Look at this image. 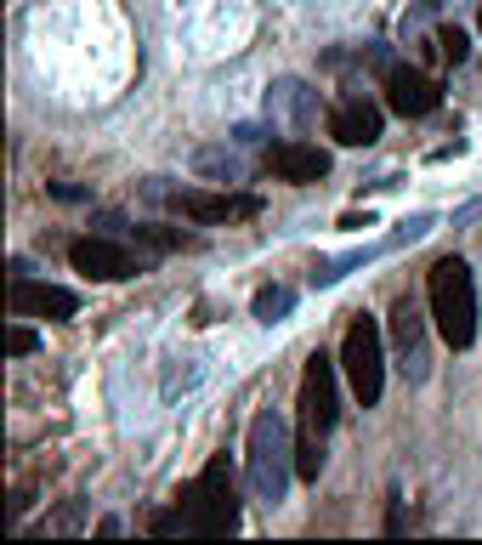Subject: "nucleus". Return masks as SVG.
<instances>
[{
    "label": "nucleus",
    "mask_w": 482,
    "mask_h": 545,
    "mask_svg": "<svg viewBox=\"0 0 482 545\" xmlns=\"http://www.w3.org/2000/svg\"><path fill=\"white\" fill-rule=\"evenodd\" d=\"M267 171L278 182H295V188H312V182H324L329 176V154L318 142H273L267 148Z\"/></svg>",
    "instance_id": "423d86ee"
},
{
    "label": "nucleus",
    "mask_w": 482,
    "mask_h": 545,
    "mask_svg": "<svg viewBox=\"0 0 482 545\" xmlns=\"http://www.w3.org/2000/svg\"><path fill=\"white\" fill-rule=\"evenodd\" d=\"M69 262H74V273L103 279V284L131 279V273H137V262H131L120 245H108V239H74V245H69Z\"/></svg>",
    "instance_id": "9d476101"
},
{
    "label": "nucleus",
    "mask_w": 482,
    "mask_h": 545,
    "mask_svg": "<svg viewBox=\"0 0 482 545\" xmlns=\"http://www.w3.org/2000/svg\"><path fill=\"white\" fill-rule=\"evenodd\" d=\"M6 352H12V358H29V352H35V330H29V324H12V335H6Z\"/></svg>",
    "instance_id": "f3484780"
},
{
    "label": "nucleus",
    "mask_w": 482,
    "mask_h": 545,
    "mask_svg": "<svg viewBox=\"0 0 482 545\" xmlns=\"http://www.w3.org/2000/svg\"><path fill=\"white\" fill-rule=\"evenodd\" d=\"M290 438H284V421H278L273 409L250 421V489L256 500L278 506L284 500V483H290Z\"/></svg>",
    "instance_id": "20e7f679"
},
{
    "label": "nucleus",
    "mask_w": 482,
    "mask_h": 545,
    "mask_svg": "<svg viewBox=\"0 0 482 545\" xmlns=\"http://www.w3.org/2000/svg\"><path fill=\"white\" fill-rule=\"evenodd\" d=\"M477 23H482V12H477Z\"/></svg>",
    "instance_id": "a211bd4d"
},
{
    "label": "nucleus",
    "mask_w": 482,
    "mask_h": 545,
    "mask_svg": "<svg viewBox=\"0 0 482 545\" xmlns=\"http://www.w3.org/2000/svg\"><path fill=\"white\" fill-rule=\"evenodd\" d=\"M137 239H148V245H159V250H188L193 245L188 233H171V228H137Z\"/></svg>",
    "instance_id": "dca6fc26"
},
{
    "label": "nucleus",
    "mask_w": 482,
    "mask_h": 545,
    "mask_svg": "<svg viewBox=\"0 0 482 545\" xmlns=\"http://www.w3.org/2000/svg\"><path fill=\"white\" fill-rule=\"evenodd\" d=\"M329 426H335V364L324 352H312L307 370H301V432L324 438Z\"/></svg>",
    "instance_id": "39448f33"
},
{
    "label": "nucleus",
    "mask_w": 482,
    "mask_h": 545,
    "mask_svg": "<svg viewBox=\"0 0 482 545\" xmlns=\"http://www.w3.org/2000/svg\"><path fill=\"white\" fill-rule=\"evenodd\" d=\"M12 313L18 318H74L80 296L57 290V284H35V279H12Z\"/></svg>",
    "instance_id": "1a4fd4ad"
},
{
    "label": "nucleus",
    "mask_w": 482,
    "mask_h": 545,
    "mask_svg": "<svg viewBox=\"0 0 482 545\" xmlns=\"http://www.w3.org/2000/svg\"><path fill=\"white\" fill-rule=\"evenodd\" d=\"M329 137L346 142V148H369V142H380V108L363 103V97H346V103L329 114Z\"/></svg>",
    "instance_id": "9b49d317"
},
{
    "label": "nucleus",
    "mask_w": 482,
    "mask_h": 545,
    "mask_svg": "<svg viewBox=\"0 0 482 545\" xmlns=\"http://www.w3.org/2000/svg\"><path fill=\"white\" fill-rule=\"evenodd\" d=\"M392 335H397V347L409 352V358H420V318H414L409 301H397L392 307Z\"/></svg>",
    "instance_id": "4468645a"
},
{
    "label": "nucleus",
    "mask_w": 482,
    "mask_h": 545,
    "mask_svg": "<svg viewBox=\"0 0 482 545\" xmlns=\"http://www.w3.org/2000/svg\"><path fill=\"white\" fill-rule=\"evenodd\" d=\"M437 52H443L448 63H465V57H471V40H465V29L443 23V29H437Z\"/></svg>",
    "instance_id": "2eb2a0df"
},
{
    "label": "nucleus",
    "mask_w": 482,
    "mask_h": 545,
    "mask_svg": "<svg viewBox=\"0 0 482 545\" xmlns=\"http://www.w3.org/2000/svg\"><path fill=\"white\" fill-rule=\"evenodd\" d=\"M318 472H324V438H318V432H301V438H295V477L318 483Z\"/></svg>",
    "instance_id": "f8f14e48"
},
{
    "label": "nucleus",
    "mask_w": 482,
    "mask_h": 545,
    "mask_svg": "<svg viewBox=\"0 0 482 545\" xmlns=\"http://www.w3.org/2000/svg\"><path fill=\"white\" fill-rule=\"evenodd\" d=\"M176 506H182L188 534H199V540H222V534H233V528H239V489H233V466H227V455L210 460L205 472L176 494Z\"/></svg>",
    "instance_id": "f03ea898"
},
{
    "label": "nucleus",
    "mask_w": 482,
    "mask_h": 545,
    "mask_svg": "<svg viewBox=\"0 0 482 545\" xmlns=\"http://www.w3.org/2000/svg\"><path fill=\"white\" fill-rule=\"evenodd\" d=\"M290 307H295V290H290V284H267V290H256V318H261V324H278Z\"/></svg>",
    "instance_id": "ddd939ff"
},
{
    "label": "nucleus",
    "mask_w": 482,
    "mask_h": 545,
    "mask_svg": "<svg viewBox=\"0 0 482 545\" xmlns=\"http://www.w3.org/2000/svg\"><path fill=\"white\" fill-rule=\"evenodd\" d=\"M171 211L188 216V222H233V216H256L261 199L250 194H205V188H176Z\"/></svg>",
    "instance_id": "0eeeda50"
},
{
    "label": "nucleus",
    "mask_w": 482,
    "mask_h": 545,
    "mask_svg": "<svg viewBox=\"0 0 482 545\" xmlns=\"http://www.w3.org/2000/svg\"><path fill=\"white\" fill-rule=\"evenodd\" d=\"M341 375L363 409L380 404V392H386V352H380V324L369 313L352 318L341 335Z\"/></svg>",
    "instance_id": "7ed1b4c3"
},
{
    "label": "nucleus",
    "mask_w": 482,
    "mask_h": 545,
    "mask_svg": "<svg viewBox=\"0 0 482 545\" xmlns=\"http://www.w3.org/2000/svg\"><path fill=\"white\" fill-rule=\"evenodd\" d=\"M437 103H443V86H437L431 74H420V69H392L386 74V108H392V114L420 120V114H431Z\"/></svg>",
    "instance_id": "6e6552de"
},
{
    "label": "nucleus",
    "mask_w": 482,
    "mask_h": 545,
    "mask_svg": "<svg viewBox=\"0 0 482 545\" xmlns=\"http://www.w3.org/2000/svg\"><path fill=\"white\" fill-rule=\"evenodd\" d=\"M426 296H431V324L454 352H465L477 341V284H471V267L460 256H443L431 262L426 273Z\"/></svg>",
    "instance_id": "f257e3e1"
}]
</instances>
